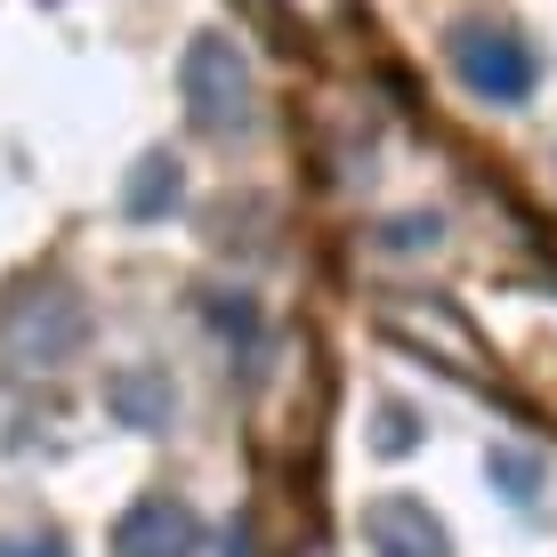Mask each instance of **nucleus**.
<instances>
[{
    "label": "nucleus",
    "instance_id": "nucleus-1",
    "mask_svg": "<svg viewBox=\"0 0 557 557\" xmlns=\"http://www.w3.org/2000/svg\"><path fill=\"white\" fill-rule=\"evenodd\" d=\"M178 98H186V122L202 138H243L259 122V82H251V57H243L226 33H202L186 41L178 57Z\"/></svg>",
    "mask_w": 557,
    "mask_h": 557
},
{
    "label": "nucleus",
    "instance_id": "nucleus-2",
    "mask_svg": "<svg viewBox=\"0 0 557 557\" xmlns=\"http://www.w3.org/2000/svg\"><path fill=\"white\" fill-rule=\"evenodd\" d=\"M89 339V307L73 292H16L9 315H0V356L16 363V372H49V363H73Z\"/></svg>",
    "mask_w": 557,
    "mask_h": 557
},
{
    "label": "nucleus",
    "instance_id": "nucleus-3",
    "mask_svg": "<svg viewBox=\"0 0 557 557\" xmlns=\"http://www.w3.org/2000/svg\"><path fill=\"white\" fill-rule=\"evenodd\" d=\"M453 73H460V89L469 98H485V106H525L533 98V49L517 41V33H502V25H460L453 33Z\"/></svg>",
    "mask_w": 557,
    "mask_h": 557
},
{
    "label": "nucleus",
    "instance_id": "nucleus-4",
    "mask_svg": "<svg viewBox=\"0 0 557 557\" xmlns=\"http://www.w3.org/2000/svg\"><path fill=\"white\" fill-rule=\"evenodd\" d=\"M195 549H202V517L178 493H146L113 525V557H195Z\"/></svg>",
    "mask_w": 557,
    "mask_h": 557
},
{
    "label": "nucleus",
    "instance_id": "nucleus-5",
    "mask_svg": "<svg viewBox=\"0 0 557 557\" xmlns=\"http://www.w3.org/2000/svg\"><path fill=\"white\" fill-rule=\"evenodd\" d=\"M363 542L372 557H453L445 517H429V502H412V493H380L363 509Z\"/></svg>",
    "mask_w": 557,
    "mask_h": 557
},
{
    "label": "nucleus",
    "instance_id": "nucleus-6",
    "mask_svg": "<svg viewBox=\"0 0 557 557\" xmlns=\"http://www.w3.org/2000/svg\"><path fill=\"white\" fill-rule=\"evenodd\" d=\"M106 412L122 420V429H170L178 388H170L162 363H122V372H106Z\"/></svg>",
    "mask_w": 557,
    "mask_h": 557
},
{
    "label": "nucleus",
    "instance_id": "nucleus-7",
    "mask_svg": "<svg viewBox=\"0 0 557 557\" xmlns=\"http://www.w3.org/2000/svg\"><path fill=\"white\" fill-rule=\"evenodd\" d=\"M178 195H186L178 162H170V153H146V162L129 170V195H122V210H129V219H162V210H178Z\"/></svg>",
    "mask_w": 557,
    "mask_h": 557
},
{
    "label": "nucleus",
    "instance_id": "nucleus-8",
    "mask_svg": "<svg viewBox=\"0 0 557 557\" xmlns=\"http://www.w3.org/2000/svg\"><path fill=\"white\" fill-rule=\"evenodd\" d=\"M388 251H436V243H445V219H388Z\"/></svg>",
    "mask_w": 557,
    "mask_h": 557
},
{
    "label": "nucleus",
    "instance_id": "nucleus-9",
    "mask_svg": "<svg viewBox=\"0 0 557 557\" xmlns=\"http://www.w3.org/2000/svg\"><path fill=\"white\" fill-rule=\"evenodd\" d=\"M493 476L509 485V502H533V485H542V469H533L525 453H493Z\"/></svg>",
    "mask_w": 557,
    "mask_h": 557
},
{
    "label": "nucleus",
    "instance_id": "nucleus-10",
    "mask_svg": "<svg viewBox=\"0 0 557 557\" xmlns=\"http://www.w3.org/2000/svg\"><path fill=\"white\" fill-rule=\"evenodd\" d=\"M380 453H412L420 445V429H412V412L405 405H380V436H372Z\"/></svg>",
    "mask_w": 557,
    "mask_h": 557
},
{
    "label": "nucleus",
    "instance_id": "nucleus-11",
    "mask_svg": "<svg viewBox=\"0 0 557 557\" xmlns=\"http://www.w3.org/2000/svg\"><path fill=\"white\" fill-rule=\"evenodd\" d=\"M0 557H65L57 533H25V542H0Z\"/></svg>",
    "mask_w": 557,
    "mask_h": 557
}]
</instances>
